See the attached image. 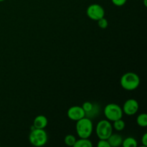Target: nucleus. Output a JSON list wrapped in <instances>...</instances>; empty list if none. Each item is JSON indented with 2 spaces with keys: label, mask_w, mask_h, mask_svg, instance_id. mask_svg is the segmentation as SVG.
<instances>
[{
  "label": "nucleus",
  "mask_w": 147,
  "mask_h": 147,
  "mask_svg": "<svg viewBox=\"0 0 147 147\" xmlns=\"http://www.w3.org/2000/svg\"><path fill=\"white\" fill-rule=\"evenodd\" d=\"M76 129L79 137L88 139L91 136L93 130V125L91 119L84 117L77 121Z\"/></svg>",
  "instance_id": "f257e3e1"
},
{
  "label": "nucleus",
  "mask_w": 147,
  "mask_h": 147,
  "mask_svg": "<svg viewBox=\"0 0 147 147\" xmlns=\"http://www.w3.org/2000/svg\"><path fill=\"white\" fill-rule=\"evenodd\" d=\"M140 84L139 76L133 72H128L121 78V86L126 90H136Z\"/></svg>",
  "instance_id": "f03ea898"
},
{
  "label": "nucleus",
  "mask_w": 147,
  "mask_h": 147,
  "mask_svg": "<svg viewBox=\"0 0 147 147\" xmlns=\"http://www.w3.org/2000/svg\"><path fill=\"white\" fill-rule=\"evenodd\" d=\"M47 134L44 129H34L31 130L29 140L31 144L34 146H42L47 142Z\"/></svg>",
  "instance_id": "7ed1b4c3"
},
{
  "label": "nucleus",
  "mask_w": 147,
  "mask_h": 147,
  "mask_svg": "<svg viewBox=\"0 0 147 147\" xmlns=\"http://www.w3.org/2000/svg\"><path fill=\"white\" fill-rule=\"evenodd\" d=\"M103 113L107 120L110 121H114L118 119H122L123 114L121 106L116 103H109L106 105L103 110Z\"/></svg>",
  "instance_id": "20e7f679"
},
{
  "label": "nucleus",
  "mask_w": 147,
  "mask_h": 147,
  "mask_svg": "<svg viewBox=\"0 0 147 147\" xmlns=\"http://www.w3.org/2000/svg\"><path fill=\"white\" fill-rule=\"evenodd\" d=\"M96 132L99 139H108L113 133V126L109 120H101L97 123Z\"/></svg>",
  "instance_id": "39448f33"
},
{
  "label": "nucleus",
  "mask_w": 147,
  "mask_h": 147,
  "mask_svg": "<svg viewBox=\"0 0 147 147\" xmlns=\"http://www.w3.org/2000/svg\"><path fill=\"white\" fill-rule=\"evenodd\" d=\"M86 13L89 18L95 21H98L100 19L104 17L105 16L104 9L98 4H90L88 7Z\"/></svg>",
  "instance_id": "423d86ee"
},
{
  "label": "nucleus",
  "mask_w": 147,
  "mask_h": 147,
  "mask_svg": "<svg viewBox=\"0 0 147 147\" xmlns=\"http://www.w3.org/2000/svg\"><path fill=\"white\" fill-rule=\"evenodd\" d=\"M139 108V105L137 100L133 98H130L125 101L122 110L125 114L128 115V116H133L137 113Z\"/></svg>",
  "instance_id": "0eeeda50"
},
{
  "label": "nucleus",
  "mask_w": 147,
  "mask_h": 147,
  "mask_svg": "<svg viewBox=\"0 0 147 147\" xmlns=\"http://www.w3.org/2000/svg\"><path fill=\"white\" fill-rule=\"evenodd\" d=\"M67 115L70 120L77 121L85 117V111L82 106H74L68 109Z\"/></svg>",
  "instance_id": "6e6552de"
},
{
  "label": "nucleus",
  "mask_w": 147,
  "mask_h": 147,
  "mask_svg": "<svg viewBox=\"0 0 147 147\" xmlns=\"http://www.w3.org/2000/svg\"><path fill=\"white\" fill-rule=\"evenodd\" d=\"M47 119L43 115H40L35 117L33 121V126L35 129H45V128L47 126Z\"/></svg>",
  "instance_id": "1a4fd4ad"
},
{
  "label": "nucleus",
  "mask_w": 147,
  "mask_h": 147,
  "mask_svg": "<svg viewBox=\"0 0 147 147\" xmlns=\"http://www.w3.org/2000/svg\"><path fill=\"white\" fill-rule=\"evenodd\" d=\"M107 141L109 142L111 147H118L122 145L123 138L118 134H113L108 138Z\"/></svg>",
  "instance_id": "9d476101"
},
{
  "label": "nucleus",
  "mask_w": 147,
  "mask_h": 147,
  "mask_svg": "<svg viewBox=\"0 0 147 147\" xmlns=\"http://www.w3.org/2000/svg\"><path fill=\"white\" fill-rule=\"evenodd\" d=\"M74 147H93V144L91 141L89 140L88 139H83V138H80V139L76 140L75 143Z\"/></svg>",
  "instance_id": "9b49d317"
},
{
  "label": "nucleus",
  "mask_w": 147,
  "mask_h": 147,
  "mask_svg": "<svg viewBox=\"0 0 147 147\" xmlns=\"http://www.w3.org/2000/svg\"><path fill=\"white\" fill-rule=\"evenodd\" d=\"M122 145L123 147H136L137 146V142L133 137H127L123 140Z\"/></svg>",
  "instance_id": "f8f14e48"
},
{
  "label": "nucleus",
  "mask_w": 147,
  "mask_h": 147,
  "mask_svg": "<svg viewBox=\"0 0 147 147\" xmlns=\"http://www.w3.org/2000/svg\"><path fill=\"white\" fill-rule=\"evenodd\" d=\"M137 124L141 127H146L147 126V115L146 113H141L138 116L136 119Z\"/></svg>",
  "instance_id": "ddd939ff"
},
{
  "label": "nucleus",
  "mask_w": 147,
  "mask_h": 147,
  "mask_svg": "<svg viewBox=\"0 0 147 147\" xmlns=\"http://www.w3.org/2000/svg\"><path fill=\"white\" fill-rule=\"evenodd\" d=\"M113 124V127L115 130L118 131H121L124 129L126 123H125L124 121L122 120V119H118V120L114 121Z\"/></svg>",
  "instance_id": "4468645a"
},
{
  "label": "nucleus",
  "mask_w": 147,
  "mask_h": 147,
  "mask_svg": "<svg viewBox=\"0 0 147 147\" xmlns=\"http://www.w3.org/2000/svg\"><path fill=\"white\" fill-rule=\"evenodd\" d=\"M99 113H100V106L97 104V103H95V106L93 108V110L90 112L89 113L86 114L85 116V117L86 118H88V119H93L95 117H97L98 116Z\"/></svg>",
  "instance_id": "2eb2a0df"
},
{
  "label": "nucleus",
  "mask_w": 147,
  "mask_h": 147,
  "mask_svg": "<svg viewBox=\"0 0 147 147\" xmlns=\"http://www.w3.org/2000/svg\"><path fill=\"white\" fill-rule=\"evenodd\" d=\"M95 106V103H92L90 101H86L85 103H83V104L82 105V108L85 111V116L88 113H90L92 110L93 109Z\"/></svg>",
  "instance_id": "dca6fc26"
},
{
  "label": "nucleus",
  "mask_w": 147,
  "mask_h": 147,
  "mask_svg": "<svg viewBox=\"0 0 147 147\" xmlns=\"http://www.w3.org/2000/svg\"><path fill=\"white\" fill-rule=\"evenodd\" d=\"M76 142V139L73 135L68 134L65 136L64 139V142L67 146H74L75 143Z\"/></svg>",
  "instance_id": "f3484780"
},
{
  "label": "nucleus",
  "mask_w": 147,
  "mask_h": 147,
  "mask_svg": "<svg viewBox=\"0 0 147 147\" xmlns=\"http://www.w3.org/2000/svg\"><path fill=\"white\" fill-rule=\"evenodd\" d=\"M98 25L100 28L101 29H106L109 25V22H108V20H106L105 17L100 19V20H98Z\"/></svg>",
  "instance_id": "a211bd4d"
},
{
  "label": "nucleus",
  "mask_w": 147,
  "mask_h": 147,
  "mask_svg": "<svg viewBox=\"0 0 147 147\" xmlns=\"http://www.w3.org/2000/svg\"><path fill=\"white\" fill-rule=\"evenodd\" d=\"M98 147H111L107 139H100L98 142Z\"/></svg>",
  "instance_id": "6ab92c4d"
},
{
  "label": "nucleus",
  "mask_w": 147,
  "mask_h": 147,
  "mask_svg": "<svg viewBox=\"0 0 147 147\" xmlns=\"http://www.w3.org/2000/svg\"><path fill=\"white\" fill-rule=\"evenodd\" d=\"M127 0H111L113 4L117 7H122L126 3Z\"/></svg>",
  "instance_id": "aec40b11"
},
{
  "label": "nucleus",
  "mask_w": 147,
  "mask_h": 147,
  "mask_svg": "<svg viewBox=\"0 0 147 147\" xmlns=\"http://www.w3.org/2000/svg\"><path fill=\"white\" fill-rule=\"evenodd\" d=\"M142 143L144 147L147 146V134L145 133L142 138Z\"/></svg>",
  "instance_id": "412c9836"
},
{
  "label": "nucleus",
  "mask_w": 147,
  "mask_h": 147,
  "mask_svg": "<svg viewBox=\"0 0 147 147\" xmlns=\"http://www.w3.org/2000/svg\"><path fill=\"white\" fill-rule=\"evenodd\" d=\"M4 0H0V2H1V1H4Z\"/></svg>",
  "instance_id": "4be33fe9"
}]
</instances>
